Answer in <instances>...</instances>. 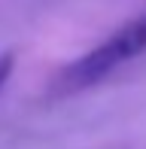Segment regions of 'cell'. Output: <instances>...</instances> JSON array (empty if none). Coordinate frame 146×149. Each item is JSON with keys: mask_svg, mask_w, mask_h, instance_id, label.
Segmentation results:
<instances>
[{"mask_svg": "<svg viewBox=\"0 0 146 149\" xmlns=\"http://www.w3.org/2000/svg\"><path fill=\"white\" fill-rule=\"evenodd\" d=\"M143 52H146V12L131 18L128 24H122L116 33H110L104 43H97L95 49H88L76 61L64 64L58 70V76L52 79V91L76 94V91L88 88V85H97L116 67H122L125 61L143 55Z\"/></svg>", "mask_w": 146, "mask_h": 149, "instance_id": "6da1fadb", "label": "cell"}, {"mask_svg": "<svg viewBox=\"0 0 146 149\" xmlns=\"http://www.w3.org/2000/svg\"><path fill=\"white\" fill-rule=\"evenodd\" d=\"M12 70H15V55H12V52H0V91H3V85L9 82Z\"/></svg>", "mask_w": 146, "mask_h": 149, "instance_id": "7a4b0ae2", "label": "cell"}]
</instances>
